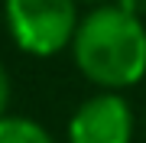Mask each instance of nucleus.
<instances>
[{
	"label": "nucleus",
	"instance_id": "4",
	"mask_svg": "<svg viewBox=\"0 0 146 143\" xmlns=\"http://www.w3.org/2000/svg\"><path fill=\"white\" fill-rule=\"evenodd\" d=\"M0 143H55L52 133L33 117L3 114L0 117Z\"/></svg>",
	"mask_w": 146,
	"mask_h": 143
},
{
	"label": "nucleus",
	"instance_id": "3",
	"mask_svg": "<svg viewBox=\"0 0 146 143\" xmlns=\"http://www.w3.org/2000/svg\"><path fill=\"white\" fill-rule=\"evenodd\" d=\"M68 143H130L133 107L123 91H98L84 98L68 117Z\"/></svg>",
	"mask_w": 146,
	"mask_h": 143
},
{
	"label": "nucleus",
	"instance_id": "5",
	"mask_svg": "<svg viewBox=\"0 0 146 143\" xmlns=\"http://www.w3.org/2000/svg\"><path fill=\"white\" fill-rule=\"evenodd\" d=\"M7 104H10V72L0 62V117L7 114Z\"/></svg>",
	"mask_w": 146,
	"mask_h": 143
},
{
	"label": "nucleus",
	"instance_id": "6",
	"mask_svg": "<svg viewBox=\"0 0 146 143\" xmlns=\"http://www.w3.org/2000/svg\"><path fill=\"white\" fill-rule=\"evenodd\" d=\"M117 7H123L127 13H133V16H146V0H114Z\"/></svg>",
	"mask_w": 146,
	"mask_h": 143
},
{
	"label": "nucleus",
	"instance_id": "2",
	"mask_svg": "<svg viewBox=\"0 0 146 143\" xmlns=\"http://www.w3.org/2000/svg\"><path fill=\"white\" fill-rule=\"evenodd\" d=\"M78 23V0H3V26L13 46L33 59L72 49Z\"/></svg>",
	"mask_w": 146,
	"mask_h": 143
},
{
	"label": "nucleus",
	"instance_id": "1",
	"mask_svg": "<svg viewBox=\"0 0 146 143\" xmlns=\"http://www.w3.org/2000/svg\"><path fill=\"white\" fill-rule=\"evenodd\" d=\"M78 72L101 91H127L146 78V26L143 16L117 3H98L81 16L72 39Z\"/></svg>",
	"mask_w": 146,
	"mask_h": 143
},
{
	"label": "nucleus",
	"instance_id": "7",
	"mask_svg": "<svg viewBox=\"0 0 146 143\" xmlns=\"http://www.w3.org/2000/svg\"><path fill=\"white\" fill-rule=\"evenodd\" d=\"M78 3H94L98 7V3H110V0H78Z\"/></svg>",
	"mask_w": 146,
	"mask_h": 143
}]
</instances>
